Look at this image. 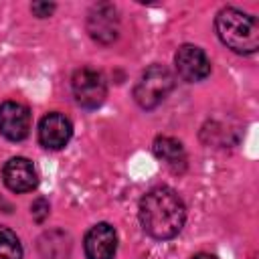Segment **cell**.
<instances>
[{
  "instance_id": "9c48e42d",
  "label": "cell",
  "mask_w": 259,
  "mask_h": 259,
  "mask_svg": "<svg viewBox=\"0 0 259 259\" xmlns=\"http://www.w3.org/2000/svg\"><path fill=\"white\" fill-rule=\"evenodd\" d=\"M73 136V123L59 111L47 113L38 123V142L47 150H61Z\"/></svg>"
},
{
  "instance_id": "7c38bea8",
  "label": "cell",
  "mask_w": 259,
  "mask_h": 259,
  "mask_svg": "<svg viewBox=\"0 0 259 259\" xmlns=\"http://www.w3.org/2000/svg\"><path fill=\"white\" fill-rule=\"evenodd\" d=\"M0 259H22V245L8 227H0Z\"/></svg>"
},
{
  "instance_id": "4fadbf2b",
  "label": "cell",
  "mask_w": 259,
  "mask_h": 259,
  "mask_svg": "<svg viewBox=\"0 0 259 259\" xmlns=\"http://www.w3.org/2000/svg\"><path fill=\"white\" fill-rule=\"evenodd\" d=\"M30 212H32V219L36 223H42L47 217H49V202L45 198H36L30 206Z\"/></svg>"
},
{
  "instance_id": "9a60e30c",
  "label": "cell",
  "mask_w": 259,
  "mask_h": 259,
  "mask_svg": "<svg viewBox=\"0 0 259 259\" xmlns=\"http://www.w3.org/2000/svg\"><path fill=\"white\" fill-rule=\"evenodd\" d=\"M192 259H217V257L210 255V253H198V255H194Z\"/></svg>"
},
{
  "instance_id": "30bf717a",
  "label": "cell",
  "mask_w": 259,
  "mask_h": 259,
  "mask_svg": "<svg viewBox=\"0 0 259 259\" xmlns=\"http://www.w3.org/2000/svg\"><path fill=\"white\" fill-rule=\"evenodd\" d=\"M2 180L12 192H30L38 184V174L28 158H10L2 168Z\"/></svg>"
},
{
  "instance_id": "8992f818",
  "label": "cell",
  "mask_w": 259,
  "mask_h": 259,
  "mask_svg": "<svg viewBox=\"0 0 259 259\" xmlns=\"http://www.w3.org/2000/svg\"><path fill=\"white\" fill-rule=\"evenodd\" d=\"M174 65L178 75L188 83L202 81L210 73V61L206 53L196 45H182L174 55Z\"/></svg>"
},
{
  "instance_id": "ba28073f",
  "label": "cell",
  "mask_w": 259,
  "mask_h": 259,
  "mask_svg": "<svg viewBox=\"0 0 259 259\" xmlns=\"http://www.w3.org/2000/svg\"><path fill=\"white\" fill-rule=\"evenodd\" d=\"M87 259H113L117 251V233L109 223L93 225L83 239Z\"/></svg>"
},
{
  "instance_id": "7a4b0ae2",
  "label": "cell",
  "mask_w": 259,
  "mask_h": 259,
  "mask_svg": "<svg viewBox=\"0 0 259 259\" xmlns=\"http://www.w3.org/2000/svg\"><path fill=\"white\" fill-rule=\"evenodd\" d=\"M214 28L221 42L239 55H251L259 49V22L255 16L227 6L219 10Z\"/></svg>"
},
{
  "instance_id": "6da1fadb",
  "label": "cell",
  "mask_w": 259,
  "mask_h": 259,
  "mask_svg": "<svg viewBox=\"0 0 259 259\" xmlns=\"http://www.w3.org/2000/svg\"><path fill=\"white\" fill-rule=\"evenodd\" d=\"M140 223L144 231L158 241L176 237L186 221V206L180 194L170 186H156L140 200Z\"/></svg>"
},
{
  "instance_id": "52a82bcc",
  "label": "cell",
  "mask_w": 259,
  "mask_h": 259,
  "mask_svg": "<svg viewBox=\"0 0 259 259\" xmlns=\"http://www.w3.org/2000/svg\"><path fill=\"white\" fill-rule=\"evenodd\" d=\"M30 132V111L24 103L4 101L0 105V134L10 142H20Z\"/></svg>"
},
{
  "instance_id": "5b68a950",
  "label": "cell",
  "mask_w": 259,
  "mask_h": 259,
  "mask_svg": "<svg viewBox=\"0 0 259 259\" xmlns=\"http://www.w3.org/2000/svg\"><path fill=\"white\" fill-rule=\"evenodd\" d=\"M87 32L93 40H97L101 45L113 42L119 32V20H117L115 6L109 2L95 4L87 16Z\"/></svg>"
},
{
  "instance_id": "277c9868",
  "label": "cell",
  "mask_w": 259,
  "mask_h": 259,
  "mask_svg": "<svg viewBox=\"0 0 259 259\" xmlns=\"http://www.w3.org/2000/svg\"><path fill=\"white\" fill-rule=\"evenodd\" d=\"M71 91L75 101L85 109L99 107L107 97V83L105 77L89 67H81L71 77Z\"/></svg>"
},
{
  "instance_id": "8fae6325",
  "label": "cell",
  "mask_w": 259,
  "mask_h": 259,
  "mask_svg": "<svg viewBox=\"0 0 259 259\" xmlns=\"http://www.w3.org/2000/svg\"><path fill=\"white\" fill-rule=\"evenodd\" d=\"M154 156L158 160H162L170 170L174 172H180L186 168V152L182 148V144L170 136H158L154 140Z\"/></svg>"
},
{
  "instance_id": "3957f363",
  "label": "cell",
  "mask_w": 259,
  "mask_h": 259,
  "mask_svg": "<svg viewBox=\"0 0 259 259\" xmlns=\"http://www.w3.org/2000/svg\"><path fill=\"white\" fill-rule=\"evenodd\" d=\"M174 89V75L164 65H150L134 87V99L142 109L158 107Z\"/></svg>"
},
{
  "instance_id": "5bb4252c",
  "label": "cell",
  "mask_w": 259,
  "mask_h": 259,
  "mask_svg": "<svg viewBox=\"0 0 259 259\" xmlns=\"http://www.w3.org/2000/svg\"><path fill=\"white\" fill-rule=\"evenodd\" d=\"M55 4L53 2H32L30 4V10H32V14L34 16H38V18H47V16H51L53 12H55Z\"/></svg>"
}]
</instances>
